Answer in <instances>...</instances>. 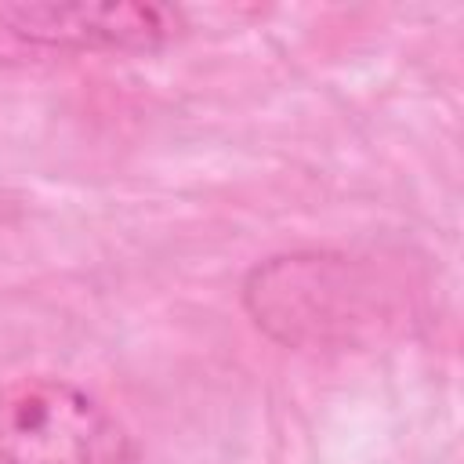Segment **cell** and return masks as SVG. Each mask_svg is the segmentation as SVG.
I'll use <instances>...</instances> for the list:
<instances>
[{
	"mask_svg": "<svg viewBox=\"0 0 464 464\" xmlns=\"http://www.w3.org/2000/svg\"><path fill=\"white\" fill-rule=\"evenodd\" d=\"M257 330L301 352L362 348L395 323V290L366 257L297 250L257 261L243 279Z\"/></svg>",
	"mask_w": 464,
	"mask_h": 464,
	"instance_id": "cell-1",
	"label": "cell"
},
{
	"mask_svg": "<svg viewBox=\"0 0 464 464\" xmlns=\"http://www.w3.org/2000/svg\"><path fill=\"white\" fill-rule=\"evenodd\" d=\"M0 464H134L123 424L54 373L0 381Z\"/></svg>",
	"mask_w": 464,
	"mask_h": 464,
	"instance_id": "cell-2",
	"label": "cell"
},
{
	"mask_svg": "<svg viewBox=\"0 0 464 464\" xmlns=\"http://www.w3.org/2000/svg\"><path fill=\"white\" fill-rule=\"evenodd\" d=\"M181 33L163 4H0V36L36 51H156Z\"/></svg>",
	"mask_w": 464,
	"mask_h": 464,
	"instance_id": "cell-3",
	"label": "cell"
}]
</instances>
